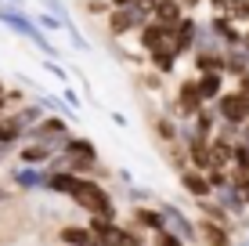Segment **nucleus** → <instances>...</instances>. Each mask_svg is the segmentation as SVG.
Returning a JSON list of instances; mask_svg holds the SVG:
<instances>
[{"mask_svg":"<svg viewBox=\"0 0 249 246\" xmlns=\"http://www.w3.org/2000/svg\"><path fill=\"white\" fill-rule=\"evenodd\" d=\"M0 25H4V29H11L15 37L29 40V44L36 47L44 58H58V47L47 40V33L40 29L36 22H33V15L25 11V7H18V4H4V0H0Z\"/></svg>","mask_w":249,"mask_h":246,"instance_id":"obj_1","label":"nucleus"},{"mask_svg":"<svg viewBox=\"0 0 249 246\" xmlns=\"http://www.w3.org/2000/svg\"><path fill=\"white\" fill-rule=\"evenodd\" d=\"M90 232L94 239H98V246H141V235L130 232V228L116 225L112 217H90Z\"/></svg>","mask_w":249,"mask_h":246,"instance_id":"obj_2","label":"nucleus"},{"mask_svg":"<svg viewBox=\"0 0 249 246\" xmlns=\"http://www.w3.org/2000/svg\"><path fill=\"white\" fill-rule=\"evenodd\" d=\"M148 22V11H141V7H108V37L119 40L126 37V33H137L141 25Z\"/></svg>","mask_w":249,"mask_h":246,"instance_id":"obj_3","label":"nucleus"},{"mask_svg":"<svg viewBox=\"0 0 249 246\" xmlns=\"http://www.w3.org/2000/svg\"><path fill=\"white\" fill-rule=\"evenodd\" d=\"M159 214H162V228H166V232L181 235L184 243H195V239H199V225H195L181 207H174V203H162Z\"/></svg>","mask_w":249,"mask_h":246,"instance_id":"obj_4","label":"nucleus"},{"mask_svg":"<svg viewBox=\"0 0 249 246\" xmlns=\"http://www.w3.org/2000/svg\"><path fill=\"white\" fill-rule=\"evenodd\" d=\"M213 109H217V116L224 123H235V127H242L249 120V109H246V98L238 95V91H220V98L213 101Z\"/></svg>","mask_w":249,"mask_h":246,"instance_id":"obj_5","label":"nucleus"},{"mask_svg":"<svg viewBox=\"0 0 249 246\" xmlns=\"http://www.w3.org/2000/svg\"><path fill=\"white\" fill-rule=\"evenodd\" d=\"M177 113L181 116H188V120H192L195 113H199V109L206 105V101L199 98V87H195V76H188V80H181V87H177Z\"/></svg>","mask_w":249,"mask_h":246,"instance_id":"obj_6","label":"nucleus"},{"mask_svg":"<svg viewBox=\"0 0 249 246\" xmlns=\"http://www.w3.org/2000/svg\"><path fill=\"white\" fill-rule=\"evenodd\" d=\"M195 25H199V22L184 15V19L177 22V29L170 33V47H174V55H177V58L192 55V47H195Z\"/></svg>","mask_w":249,"mask_h":246,"instance_id":"obj_7","label":"nucleus"},{"mask_svg":"<svg viewBox=\"0 0 249 246\" xmlns=\"http://www.w3.org/2000/svg\"><path fill=\"white\" fill-rule=\"evenodd\" d=\"M166 44H170V29H162L159 22L148 19L141 29H137V47H141L144 55H152L156 47H166Z\"/></svg>","mask_w":249,"mask_h":246,"instance_id":"obj_8","label":"nucleus"},{"mask_svg":"<svg viewBox=\"0 0 249 246\" xmlns=\"http://www.w3.org/2000/svg\"><path fill=\"white\" fill-rule=\"evenodd\" d=\"M11 181L18 185L22 192H40L47 185V174H44V167H25L22 163V167H15V170H11Z\"/></svg>","mask_w":249,"mask_h":246,"instance_id":"obj_9","label":"nucleus"},{"mask_svg":"<svg viewBox=\"0 0 249 246\" xmlns=\"http://www.w3.org/2000/svg\"><path fill=\"white\" fill-rule=\"evenodd\" d=\"M181 19H184V7L177 4V0H156V7H152V22H159L162 29L174 33Z\"/></svg>","mask_w":249,"mask_h":246,"instance_id":"obj_10","label":"nucleus"},{"mask_svg":"<svg viewBox=\"0 0 249 246\" xmlns=\"http://www.w3.org/2000/svg\"><path fill=\"white\" fill-rule=\"evenodd\" d=\"M181 185H184V192L192 199H210L213 196V185H210V177H206L202 170H181Z\"/></svg>","mask_w":249,"mask_h":246,"instance_id":"obj_11","label":"nucleus"},{"mask_svg":"<svg viewBox=\"0 0 249 246\" xmlns=\"http://www.w3.org/2000/svg\"><path fill=\"white\" fill-rule=\"evenodd\" d=\"M195 87H199V98L206 105H213L224 91V73H195Z\"/></svg>","mask_w":249,"mask_h":246,"instance_id":"obj_12","label":"nucleus"},{"mask_svg":"<svg viewBox=\"0 0 249 246\" xmlns=\"http://www.w3.org/2000/svg\"><path fill=\"white\" fill-rule=\"evenodd\" d=\"M54 152H58V149L47 145V141H25L22 152H18V163H25V167H44Z\"/></svg>","mask_w":249,"mask_h":246,"instance_id":"obj_13","label":"nucleus"},{"mask_svg":"<svg viewBox=\"0 0 249 246\" xmlns=\"http://www.w3.org/2000/svg\"><path fill=\"white\" fill-rule=\"evenodd\" d=\"M72 159H83V163H90V167H98V149L90 145L87 138H76V134H69V141H65V149Z\"/></svg>","mask_w":249,"mask_h":246,"instance_id":"obj_14","label":"nucleus"},{"mask_svg":"<svg viewBox=\"0 0 249 246\" xmlns=\"http://www.w3.org/2000/svg\"><path fill=\"white\" fill-rule=\"evenodd\" d=\"M22 134H25V123L18 120V116H4L0 113V145H18L22 141Z\"/></svg>","mask_w":249,"mask_h":246,"instance_id":"obj_15","label":"nucleus"},{"mask_svg":"<svg viewBox=\"0 0 249 246\" xmlns=\"http://www.w3.org/2000/svg\"><path fill=\"white\" fill-rule=\"evenodd\" d=\"M152 73H159V76H174V65H177V55H174V47H156L152 51Z\"/></svg>","mask_w":249,"mask_h":246,"instance_id":"obj_16","label":"nucleus"},{"mask_svg":"<svg viewBox=\"0 0 249 246\" xmlns=\"http://www.w3.org/2000/svg\"><path fill=\"white\" fill-rule=\"evenodd\" d=\"M58 239H62L65 246H98L90 228H76V225H65L62 232H58Z\"/></svg>","mask_w":249,"mask_h":246,"instance_id":"obj_17","label":"nucleus"},{"mask_svg":"<svg viewBox=\"0 0 249 246\" xmlns=\"http://www.w3.org/2000/svg\"><path fill=\"white\" fill-rule=\"evenodd\" d=\"M217 203L228 210V214H242V210H246V203L238 199V192H235V185H231V181L224 185V189H217Z\"/></svg>","mask_w":249,"mask_h":246,"instance_id":"obj_18","label":"nucleus"},{"mask_svg":"<svg viewBox=\"0 0 249 246\" xmlns=\"http://www.w3.org/2000/svg\"><path fill=\"white\" fill-rule=\"evenodd\" d=\"M199 235H206V243H210V246H228V228L220 221H202L199 225Z\"/></svg>","mask_w":249,"mask_h":246,"instance_id":"obj_19","label":"nucleus"},{"mask_svg":"<svg viewBox=\"0 0 249 246\" xmlns=\"http://www.w3.org/2000/svg\"><path fill=\"white\" fill-rule=\"evenodd\" d=\"M134 221H137V228L159 232V228H162V214H159V210H148V207H134Z\"/></svg>","mask_w":249,"mask_h":246,"instance_id":"obj_20","label":"nucleus"},{"mask_svg":"<svg viewBox=\"0 0 249 246\" xmlns=\"http://www.w3.org/2000/svg\"><path fill=\"white\" fill-rule=\"evenodd\" d=\"M36 101L47 109V113H69L72 105H65V98H58V95H44V91H36Z\"/></svg>","mask_w":249,"mask_h":246,"instance_id":"obj_21","label":"nucleus"},{"mask_svg":"<svg viewBox=\"0 0 249 246\" xmlns=\"http://www.w3.org/2000/svg\"><path fill=\"white\" fill-rule=\"evenodd\" d=\"M62 29L69 33V40H72V47H76V51H90L87 37H83L80 29H76V22H72V19H62Z\"/></svg>","mask_w":249,"mask_h":246,"instance_id":"obj_22","label":"nucleus"},{"mask_svg":"<svg viewBox=\"0 0 249 246\" xmlns=\"http://www.w3.org/2000/svg\"><path fill=\"white\" fill-rule=\"evenodd\" d=\"M33 22H36L44 33H58V29H62V19H54L51 11H40V15H33Z\"/></svg>","mask_w":249,"mask_h":246,"instance_id":"obj_23","label":"nucleus"},{"mask_svg":"<svg viewBox=\"0 0 249 246\" xmlns=\"http://www.w3.org/2000/svg\"><path fill=\"white\" fill-rule=\"evenodd\" d=\"M156 134L166 141V145H170V141H177V127L170 123V120H156Z\"/></svg>","mask_w":249,"mask_h":246,"instance_id":"obj_24","label":"nucleus"},{"mask_svg":"<svg viewBox=\"0 0 249 246\" xmlns=\"http://www.w3.org/2000/svg\"><path fill=\"white\" fill-rule=\"evenodd\" d=\"M156 246H188L181 235H174V232H166V228H159L156 232Z\"/></svg>","mask_w":249,"mask_h":246,"instance_id":"obj_25","label":"nucleus"},{"mask_svg":"<svg viewBox=\"0 0 249 246\" xmlns=\"http://www.w3.org/2000/svg\"><path fill=\"white\" fill-rule=\"evenodd\" d=\"M40 4H44V11H51L54 19H69V7L62 4V0H40Z\"/></svg>","mask_w":249,"mask_h":246,"instance_id":"obj_26","label":"nucleus"},{"mask_svg":"<svg viewBox=\"0 0 249 246\" xmlns=\"http://www.w3.org/2000/svg\"><path fill=\"white\" fill-rule=\"evenodd\" d=\"M44 65H47V73H51V76H54V80H69V73H65V65H58V58H47V62H44Z\"/></svg>","mask_w":249,"mask_h":246,"instance_id":"obj_27","label":"nucleus"},{"mask_svg":"<svg viewBox=\"0 0 249 246\" xmlns=\"http://www.w3.org/2000/svg\"><path fill=\"white\" fill-rule=\"evenodd\" d=\"M148 196H152L148 189H130V199H134V203H137V199H148Z\"/></svg>","mask_w":249,"mask_h":246,"instance_id":"obj_28","label":"nucleus"},{"mask_svg":"<svg viewBox=\"0 0 249 246\" xmlns=\"http://www.w3.org/2000/svg\"><path fill=\"white\" fill-rule=\"evenodd\" d=\"M65 101H69L72 109H80V95H76V91H65Z\"/></svg>","mask_w":249,"mask_h":246,"instance_id":"obj_29","label":"nucleus"},{"mask_svg":"<svg viewBox=\"0 0 249 246\" xmlns=\"http://www.w3.org/2000/svg\"><path fill=\"white\" fill-rule=\"evenodd\" d=\"M228 4H231V0H210L213 11H228Z\"/></svg>","mask_w":249,"mask_h":246,"instance_id":"obj_30","label":"nucleus"},{"mask_svg":"<svg viewBox=\"0 0 249 246\" xmlns=\"http://www.w3.org/2000/svg\"><path fill=\"white\" fill-rule=\"evenodd\" d=\"M137 0H108V7H134Z\"/></svg>","mask_w":249,"mask_h":246,"instance_id":"obj_31","label":"nucleus"},{"mask_svg":"<svg viewBox=\"0 0 249 246\" xmlns=\"http://www.w3.org/2000/svg\"><path fill=\"white\" fill-rule=\"evenodd\" d=\"M11 149H15V145H0V159H7V156H11Z\"/></svg>","mask_w":249,"mask_h":246,"instance_id":"obj_32","label":"nucleus"},{"mask_svg":"<svg viewBox=\"0 0 249 246\" xmlns=\"http://www.w3.org/2000/svg\"><path fill=\"white\" fill-rule=\"evenodd\" d=\"M242 47L249 51V25H246V33H242Z\"/></svg>","mask_w":249,"mask_h":246,"instance_id":"obj_33","label":"nucleus"},{"mask_svg":"<svg viewBox=\"0 0 249 246\" xmlns=\"http://www.w3.org/2000/svg\"><path fill=\"white\" fill-rule=\"evenodd\" d=\"M7 199H11V192H7V189H0V203H7Z\"/></svg>","mask_w":249,"mask_h":246,"instance_id":"obj_34","label":"nucleus"},{"mask_svg":"<svg viewBox=\"0 0 249 246\" xmlns=\"http://www.w3.org/2000/svg\"><path fill=\"white\" fill-rule=\"evenodd\" d=\"M4 4H18V7H25V0H4Z\"/></svg>","mask_w":249,"mask_h":246,"instance_id":"obj_35","label":"nucleus"},{"mask_svg":"<svg viewBox=\"0 0 249 246\" xmlns=\"http://www.w3.org/2000/svg\"><path fill=\"white\" fill-rule=\"evenodd\" d=\"M235 246H249V239H242V243H235Z\"/></svg>","mask_w":249,"mask_h":246,"instance_id":"obj_36","label":"nucleus"},{"mask_svg":"<svg viewBox=\"0 0 249 246\" xmlns=\"http://www.w3.org/2000/svg\"><path fill=\"white\" fill-rule=\"evenodd\" d=\"M0 95H4V83H0Z\"/></svg>","mask_w":249,"mask_h":246,"instance_id":"obj_37","label":"nucleus"}]
</instances>
